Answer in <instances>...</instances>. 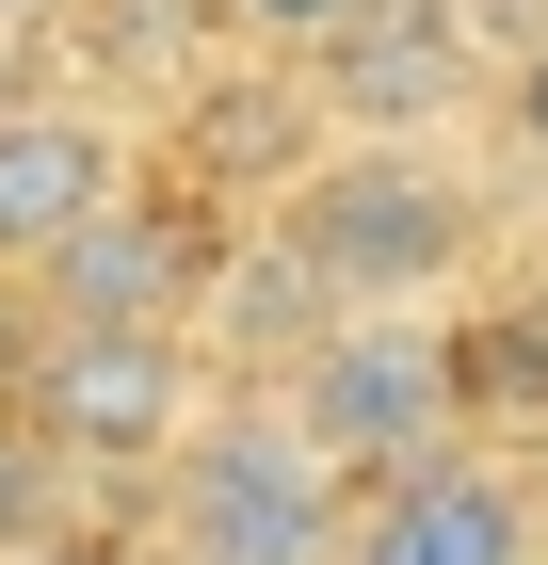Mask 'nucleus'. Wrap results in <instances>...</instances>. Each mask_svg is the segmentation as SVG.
Returning <instances> with one entry per match:
<instances>
[{"mask_svg":"<svg viewBox=\"0 0 548 565\" xmlns=\"http://www.w3.org/2000/svg\"><path fill=\"white\" fill-rule=\"evenodd\" d=\"M162 565H339L355 533V484L291 404H211V420L162 452Z\"/></svg>","mask_w":548,"mask_h":565,"instance_id":"nucleus-1","label":"nucleus"},{"mask_svg":"<svg viewBox=\"0 0 548 565\" xmlns=\"http://www.w3.org/2000/svg\"><path fill=\"white\" fill-rule=\"evenodd\" d=\"M275 259L323 291V323L339 307H436L468 275V194L420 146H339L275 194Z\"/></svg>","mask_w":548,"mask_h":565,"instance_id":"nucleus-2","label":"nucleus"},{"mask_svg":"<svg viewBox=\"0 0 548 565\" xmlns=\"http://www.w3.org/2000/svg\"><path fill=\"white\" fill-rule=\"evenodd\" d=\"M0 404L65 469H162L211 420V355H194V323H33L0 355Z\"/></svg>","mask_w":548,"mask_h":565,"instance_id":"nucleus-3","label":"nucleus"},{"mask_svg":"<svg viewBox=\"0 0 548 565\" xmlns=\"http://www.w3.org/2000/svg\"><path fill=\"white\" fill-rule=\"evenodd\" d=\"M275 404L339 452V484H387V469H420V452H452V404L468 388H452V340H436L420 307H339V323L291 340Z\"/></svg>","mask_w":548,"mask_h":565,"instance_id":"nucleus-4","label":"nucleus"},{"mask_svg":"<svg viewBox=\"0 0 548 565\" xmlns=\"http://www.w3.org/2000/svg\"><path fill=\"white\" fill-rule=\"evenodd\" d=\"M339 565H548V533H533V484L501 452H420V469L355 484Z\"/></svg>","mask_w":548,"mask_h":565,"instance_id":"nucleus-5","label":"nucleus"},{"mask_svg":"<svg viewBox=\"0 0 548 565\" xmlns=\"http://www.w3.org/2000/svg\"><path fill=\"white\" fill-rule=\"evenodd\" d=\"M129 194V130L97 97H0V275H49Z\"/></svg>","mask_w":548,"mask_h":565,"instance_id":"nucleus-6","label":"nucleus"},{"mask_svg":"<svg viewBox=\"0 0 548 565\" xmlns=\"http://www.w3.org/2000/svg\"><path fill=\"white\" fill-rule=\"evenodd\" d=\"M211 275H226V259H211V226H194V211L114 194V211H97L49 275H17V291H33V323H194Z\"/></svg>","mask_w":548,"mask_h":565,"instance_id":"nucleus-7","label":"nucleus"},{"mask_svg":"<svg viewBox=\"0 0 548 565\" xmlns=\"http://www.w3.org/2000/svg\"><path fill=\"white\" fill-rule=\"evenodd\" d=\"M49 533H65V452H49V436L0 404V565H17V550H49Z\"/></svg>","mask_w":548,"mask_h":565,"instance_id":"nucleus-8","label":"nucleus"},{"mask_svg":"<svg viewBox=\"0 0 548 565\" xmlns=\"http://www.w3.org/2000/svg\"><path fill=\"white\" fill-rule=\"evenodd\" d=\"M211 17H226V33H243V49H275V65H323V49L355 33L372 0H211Z\"/></svg>","mask_w":548,"mask_h":565,"instance_id":"nucleus-9","label":"nucleus"},{"mask_svg":"<svg viewBox=\"0 0 548 565\" xmlns=\"http://www.w3.org/2000/svg\"><path fill=\"white\" fill-rule=\"evenodd\" d=\"M17 565H162V533H97V518H65L49 550H17Z\"/></svg>","mask_w":548,"mask_h":565,"instance_id":"nucleus-10","label":"nucleus"},{"mask_svg":"<svg viewBox=\"0 0 548 565\" xmlns=\"http://www.w3.org/2000/svg\"><path fill=\"white\" fill-rule=\"evenodd\" d=\"M501 97H516V146H548V33L516 49V82H501Z\"/></svg>","mask_w":548,"mask_h":565,"instance_id":"nucleus-11","label":"nucleus"},{"mask_svg":"<svg viewBox=\"0 0 548 565\" xmlns=\"http://www.w3.org/2000/svg\"><path fill=\"white\" fill-rule=\"evenodd\" d=\"M516 340H533V355H548V259H533V291H516Z\"/></svg>","mask_w":548,"mask_h":565,"instance_id":"nucleus-12","label":"nucleus"},{"mask_svg":"<svg viewBox=\"0 0 548 565\" xmlns=\"http://www.w3.org/2000/svg\"><path fill=\"white\" fill-rule=\"evenodd\" d=\"M49 17H65V0H0V33H49Z\"/></svg>","mask_w":548,"mask_h":565,"instance_id":"nucleus-13","label":"nucleus"}]
</instances>
